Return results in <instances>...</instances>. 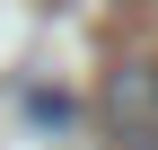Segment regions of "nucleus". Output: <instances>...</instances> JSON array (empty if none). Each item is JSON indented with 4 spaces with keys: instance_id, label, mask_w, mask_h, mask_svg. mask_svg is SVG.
<instances>
[{
    "instance_id": "1",
    "label": "nucleus",
    "mask_w": 158,
    "mask_h": 150,
    "mask_svg": "<svg viewBox=\"0 0 158 150\" xmlns=\"http://www.w3.org/2000/svg\"><path fill=\"white\" fill-rule=\"evenodd\" d=\"M106 150H158V53H123L97 88Z\"/></svg>"
}]
</instances>
